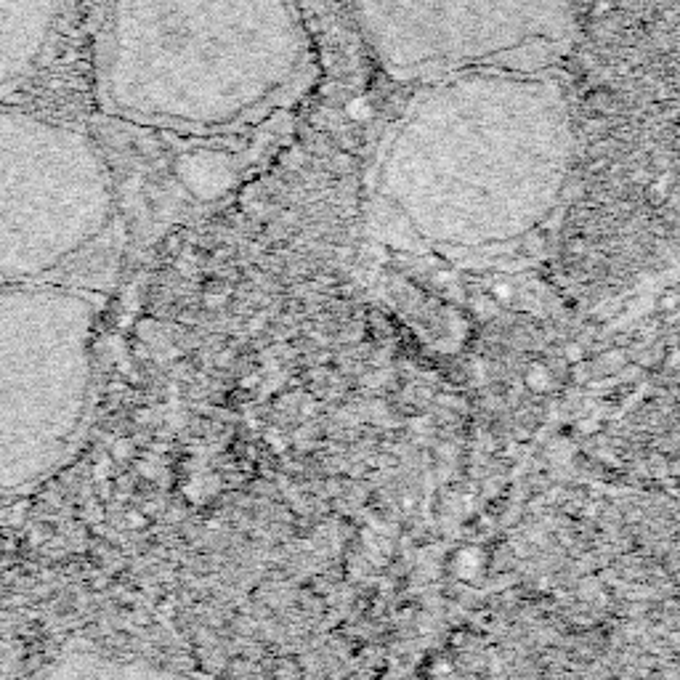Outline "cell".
<instances>
[{"label": "cell", "instance_id": "cell-1", "mask_svg": "<svg viewBox=\"0 0 680 680\" xmlns=\"http://www.w3.org/2000/svg\"><path fill=\"white\" fill-rule=\"evenodd\" d=\"M572 149L558 80L479 67L436 78L410 101L380 181L420 237L481 248L516 240L548 216Z\"/></svg>", "mask_w": 680, "mask_h": 680}, {"label": "cell", "instance_id": "cell-3", "mask_svg": "<svg viewBox=\"0 0 680 680\" xmlns=\"http://www.w3.org/2000/svg\"><path fill=\"white\" fill-rule=\"evenodd\" d=\"M125 253L101 141L59 117L0 104V282L109 295Z\"/></svg>", "mask_w": 680, "mask_h": 680}, {"label": "cell", "instance_id": "cell-7", "mask_svg": "<svg viewBox=\"0 0 680 680\" xmlns=\"http://www.w3.org/2000/svg\"><path fill=\"white\" fill-rule=\"evenodd\" d=\"M16 662H19V654L6 643H0V675L16 673Z\"/></svg>", "mask_w": 680, "mask_h": 680}, {"label": "cell", "instance_id": "cell-6", "mask_svg": "<svg viewBox=\"0 0 680 680\" xmlns=\"http://www.w3.org/2000/svg\"><path fill=\"white\" fill-rule=\"evenodd\" d=\"M67 0H0V104L30 83L51 54Z\"/></svg>", "mask_w": 680, "mask_h": 680}, {"label": "cell", "instance_id": "cell-2", "mask_svg": "<svg viewBox=\"0 0 680 680\" xmlns=\"http://www.w3.org/2000/svg\"><path fill=\"white\" fill-rule=\"evenodd\" d=\"M306 59L293 0H104L93 93L136 131L226 139L274 112Z\"/></svg>", "mask_w": 680, "mask_h": 680}, {"label": "cell", "instance_id": "cell-5", "mask_svg": "<svg viewBox=\"0 0 680 680\" xmlns=\"http://www.w3.org/2000/svg\"><path fill=\"white\" fill-rule=\"evenodd\" d=\"M380 67L399 80L497 67L542 70L572 43L574 0H354Z\"/></svg>", "mask_w": 680, "mask_h": 680}, {"label": "cell", "instance_id": "cell-8", "mask_svg": "<svg viewBox=\"0 0 680 680\" xmlns=\"http://www.w3.org/2000/svg\"><path fill=\"white\" fill-rule=\"evenodd\" d=\"M611 11H614V3H611V0H595L593 3L595 16H606V14H611Z\"/></svg>", "mask_w": 680, "mask_h": 680}, {"label": "cell", "instance_id": "cell-4", "mask_svg": "<svg viewBox=\"0 0 680 680\" xmlns=\"http://www.w3.org/2000/svg\"><path fill=\"white\" fill-rule=\"evenodd\" d=\"M104 306L83 287L0 282V497L35 492L78 452Z\"/></svg>", "mask_w": 680, "mask_h": 680}]
</instances>
